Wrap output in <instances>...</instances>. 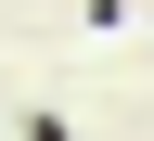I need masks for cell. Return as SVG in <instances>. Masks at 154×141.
I'll return each instance as SVG.
<instances>
[{
  "label": "cell",
  "instance_id": "1",
  "mask_svg": "<svg viewBox=\"0 0 154 141\" xmlns=\"http://www.w3.org/2000/svg\"><path fill=\"white\" fill-rule=\"evenodd\" d=\"M26 141H77V128H64V115H51V103H38V115H26Z\"/></svg>",
  "mask_w": 154,
  "mask_h": 141
}]
</instances>
